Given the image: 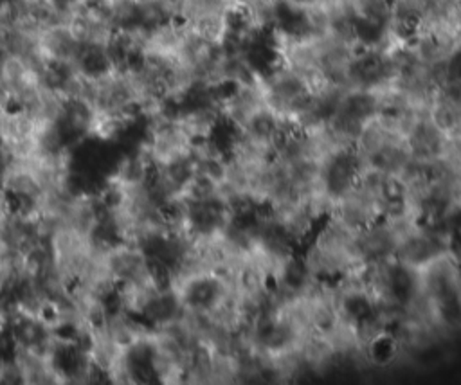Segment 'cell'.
Masks as SVG:
<instances>
[{
  "label": "cell",
  "mask_w": 461,
  "mask_h": 385,
  "mask_svg": "<svg viewBox=\"0 0 461 385\" xmlns=\"http://www.w3.org/2000/svg\"><path fill=\"white\" fill-rule=\"evenodd\" d=\"M0 186L6 191V195L15 200H29L38 206L44 187L40 180L34 177L31 170L18 164H8L2 177H0Z\"/></svg>",
  "instance_id": "6da1fadb"
}]
</instances>
